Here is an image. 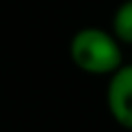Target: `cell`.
<instances>
[{"instance_id":"obj_1","label":"cell","mask_w":132,"mask_h":132,"mask_svg":"<svg viewBox=\"0 0 132 132\" xmlns=\"http://www.w3.org/2000/svg\"><path fill=\"white\" fill-rule=\"evenodd\" d=\"M68 57L81 73L110 77L123 62V44L104 27H81L68 42Z\"/></svg>"},{"instance_id":"obj_2","label":"cell","mask_w":132,"mask_h":132,"mask_svg":"<svg viewBox=\"0 0 132 132\" xmlns=\"http://www.w3.org/2000/svg\"><path fill=\"white\" fill-rule=\"evenodd\" d=\"M106 106L119 126L132 130V64H123L108 77Z\"/></svg>"},{"instance_id":"obj_3","label":"cell","mask_w":132,"mask_h":132,"mask_svg":"<svg viewBox=\"0 0 132 132\" xmlns=\"http://www.w3.org/2000/svg\"><path fill=\"white\" fill-rule=\"evenodd\" d=\"M110 31L123 46H132V0H123L112 13Z\"/></svg>"}]
</instances>
